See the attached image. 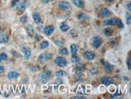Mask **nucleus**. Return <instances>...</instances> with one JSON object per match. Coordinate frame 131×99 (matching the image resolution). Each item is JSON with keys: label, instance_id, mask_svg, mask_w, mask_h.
Masks as SVG:
<instances>
[{"label": "nucleus", "instance_id": "obj_1", "mask_svg": "<svg viewBox=\"0 0 131 99\" xmlns=\"http://www.w3.org/2000/svg\"><path fill=\"white\" fill-rule=\"evenodd\" d=\"M54 62H55L56 65L59 66V67H64L67 65V61L66 60L64 57H62V56L57 57V58L55 59V61H54Z\"/></svg>", "mask_w": 131, "mask_h": 99}, {"label": "nucleus", "instance_id": "obj_2", "mask_svg": "<svg viewBox=\"0 0 131 99\" xmlns=\"http://www.w3.org/2000/svg\"><path fill=\"white\" fill-rule=\"evenodd\" d=\"M50 75H51L50 71H46V72H44V73H41L39 76V81H40L42 83H46V82H48V80H49Z\"/></svg>", "mask_w": 131, "mask_h": 99}, {"label": "nucleus", "instance_id": "obj_3", "mask_svg": "<svg viewBox=\"0 0 131 99\" xmlns=\"http://www.w3.org/2000/svg\"><path fill=\"white\" fill-rule=\"evenodd\" d=\"M51 58H52V54H48V53H45V54H41L39 56V59H38V60L40 62H46V61L50 60Z\"/></svg>", "mask_w": 131, "mask_h": 99}, {"label": "nucleus", "instance_id": "obj_4", "mask_svg": "<svg viewBox=\"0 0 131 99\" xmlns=\"http://www.w3.org/2000/svg\"><path fill=\"white\" fill-rule=\"evenodd\" d=\"M92 45L94 48H99L101 47V45H102V39L100 37H94L93 39Z\"/></svg>", "mask_w": 131, "mask_h": 99}, {"label": "nucleus", "instance_id": "obj_5", "mask_svg": "<svg viewBox=\"0 0 131 99\" xmlns=\"http://www.w3.org/2000/svg\"><path fill=\"white\" fill-rule=\"evenodd\" d=\"M83 56H84V58L87 59V60H88V61L94 60V59L95 58L94 54L93 52H91V51H86V52L84 53Z\"/></svg>", "mask_w": 131, "mask_h": 99}, {"label": "nucleus", "instance_id": "obj_6", "mask_svg": "<svg viewBox=\"0 0 131 99\" xmlns=\"http://www.w3.org/2000/svg\"><path fill=\"white\" fill-rule=\"evenodd\" d=\"M59 7L63 11H67L70 8V4H69V3L66 2V1H61V2L59 3Z\"/></svg>", "mask_w": 131, "mask_h": 99}, {"label": "nucleus", "instance_id": "obj_7", "mask_svg": "<svg viewBox=\"0 0 131 99\" xmlns=\"http://www.w3.org/2000/svg\"><path fill=\"white\" fill-rule=\"evenodd\" d=\"M102 84H104L105 86H109L113 83V79L111 77H107V76H103L102 78Z\"/></svg>", "mask_w": 131, "mask_h": 99}, {"label": "nucleus", "instance_id": "obj_8", "mask_svg": "<svg viewBox=\"0 0 131 99\" xmlns=\"http://www.w3.org/2000/svg\"><path fill=\"white\" fill-rule=\"evenodd\" d=\"M21 50H22L23 54H24V56H25V58H26V60H29L30 57H31V51H30V49H28L27 47H23Z\"/></svg>", "mask_w": 131, "mask_h": 99}, {"label": "nucleus", "instance_id": "obj_9", "mask_svg": "<svg viewBox=\"0 0 131 99\" xmlns=\"http://www.w3.org/2000/svg\"><path fill=\"white\" fill-rule=\"evenodd\" d=\"M9 40V37L6 33H0V43L1 44H5L8 42Z\"/></svg>", "mask_w": 131, "mask_h": 99}, {"label": "nucleus", "instance_id": "obj_10", "mask_svg": "<svg viewBox=\"0 0 131 99\" xmlns=\"http://www.w3.org/2000/svg\"><path fill=\"white\" fill-rule=\"evenodd\" d=\"M53 31H54V26H46V27H45L44 33L47 36H49V35H51L52 33H53Z\"/></svg>", "mask_w": 131, "mask_h": 99}, {"label": "nucleus", "instance_id": "obj_11", "mask_svg": "<svg viewBox=\"0 0 131 99\" xmlns=\"http://www.w3.org/2000/svg\"><path fill=\"white\" fill-rule=\"evenodd\" d=\"M7 77L10 80H14V79H17L19 77V73L16 71H10L7 74Z\"/></svg>", "mask_w": 131, "mask_h": 99}, {"label": "nucleus", "instance_id": "obj_12", "mask_svg": "<svg viewBox=\"0 0 131 99\" xmlns=\"http://www.w3.org/2000/svg\"><path fill=\"white\" fill-rule=\"evenodd\" d=\"M26 33H27V34L30 36V37H32V36H33V34H34L33 26H31V25L27 26V27H26Z\"/></svg>", "mask_w": 131, "mask_h": 99}, {"label": "nucleus", "instance_id": "obj_13", "mask_svg": "<svg viewBox=\"0 0 131 99\" xmlns=\"http://www.w3.org/2000/svg\"><path fill=\"white\" fill-rule=\"evenodd\" d=\"M110 15V11L107 9V8H102L101 10V16L102 18H106V17H108Z\"/></svg>", "mask_w": 131, "mask_h": 99}, {"label": "nucleus", "instance_id": "obj_14", "mask_svg": "<svg viewBox=\"0 0 131 99\" xmlns=\"http://www.w3.org/2000/svg\"><path fill=\"white\" fill-rule=\"evenodd\" d=\"M32 18H33V20L36 24H40L41 19H40V16L38 12H34L32 13Z\"/></svg>", "mask_w": 131, "mask_h": 99}, {"label": "nucleus", "instance_id": "obj_15", "mask_svg": "<svg viewBox=\"0 0 131 99\" xmlns=\"http://www.w3.org/2000/svg\"><path fill=\"white\" fill-rule=\"evenodd\" d=\"M115 24H116V19H107L104 22V25H106V26H115Z\"/></svg>", "mask_w": 131, "mask_h": 99}, {"label": "nucleus", "instance_id": "obj_16", "mask_svg": "<svg viewBox=\"0 0 131 99\" xmlns=\"http://www.w3.org/2000/svg\"><path fill=\"white\" fill-rule=\"evenodd\" d=\"M74 5H76L77 7L82 8L84 6V2L82 0H72Z\"/></svg>", "mask_w": 131, "mask_h": 99}, {"label": "nucleus", "instance_id": "obj_17", "mask_svg": "<svg viewBox=\"0 0 131 99\" xmlns=\"http://www.w3.org/2000/svg\"><path fill=\"white\" fill-rule=\"evenodd\" d=\"M15 6L17 7V10H19V11H24V10H26V4H25V3H19V2Z\"/></svg>", "mask_w": 131, "mask_h": 99}, {"label": "nucleus", "instance_id": "obj_18", "mask_svg": "<svg viewBox=\"0 0 131 99\" xmlns=\"http://www.w3.org/2000/svg\"><path fill=\"white\" fill-rule=\"evenodd\" d=\"M70 49H71V53H72L73 55L77 54V51H78V46L76 44H72L70 46Z\"/></svg>", "mask_w": 131, "mask_h": 99}, {"label": "nucleus", "instance_id": "obj_19", "mask_svg": "<svg viewBox=\"0 0 131 99\" xmlns=\"http://www.w3.org/2000/svg\"><path fill=\"white\" fill-rule=\"evenodd\" d=\"M59 28H60V30L62 32H67L69 30V26L67 24H65V23H62V24L59 25Z\"/></svg>", "mask_w": 131, "mask_h": 99}, {"label": "nucleus", "instance_id": "obj_20", "mask_svg": "<svg viewBox=\"0 0 131 99\" xmlns=\"http://www.w3.org/2000/svg\"><path fill=\"white\" fill-rule=\"evenodd\" d=\"M39 47H40L41 49H46V47H49V42H48L47 40H43L40 43V46H39Z\"/></svg>", "mask_w": 131, "mask_h": 99}, {"label": "nucleus", "instance_id": "obj_21", "mask_svg": "<svg viewBox=\"0 0 131 99\" xmlns=\"http://www.w3.org/2000/svg\"><path fill=\"white\" fill-rule=\"evenodd\" d=\"M104 65H105V70H106V72H111L113 70V66L111 65V64H109V63H104Z\"/></svg>", "mask_w": 131, "mask_h": 99}, {"label": "nucleus", "instance_id": "obj_22", "mask_svg": "<svg viewBox=\"0 0 131 99\" xmlns=\"http://www.w3.org/2000/svg\"><path fill=\"white\" fill-rule=\"evenodd\" d=\"M71 62H72V63L74 64H77L79 63V58H78V56L76 55V54H74V55L72 56V59H71Z\"/></svg>", "mask_w": 131, "mask_h": 99}, {"label": "nucleus", "instance_id": "obj_23", "mask_svg": "<svg viewBox=\"0 0 131 99\" xmlns=\"http://www.w3.org/2000/svg\"><path fill=\"white\" fill-rule=\"evenodd\" d=\"M59 54L60 55H63V56H65V55H67L68 54V51H67V48H61L60 50L59 51Z\"/></svg>", "mask_w": 131, "mask_h": 99}, {"label": "nucleus", "instance_id": "obj_24", "mask_svg": "<svg viewBox=\"0 0 131 99\" xmlns=\"http://www.w3.org/2000/svg\"><path fill=\"white\" fill-rule=\"evenodd\" d=\"M56 75H57L58 77H65L67 75V73L62 71V70H59V71L56 72Z\"/></svg>", "mask_w": 131, "mask_h": 99}, {"label": "nucleus", "instance_id": "obj_25", "mask_svg": "<svg viewBox=\"0 0 131 99\" xmlns=\"http://www.w3.org/2000/svg\"><path fill=\"white\" fill-rule=\"evenodd\" d=\"M78 19H79L80 21H84V20H86V19H87V16H86L85 14H83V13H81V14H79V15Z\"/></svg>", "mask_w": 131, "mask_h": 99}, {"label": "nucleus", "instance_id": "obj_26", "mask_svg": "<svg viewBox=\"0 0 131 99\" xmlns=\"http://www.w3.org/2000/svg\"><path fill=\"white\" fill-rule=\"evenodd\" d=\"M115 26H117L119 28H123V24H122V22L120 19H116V24H115Z\"/></svg>", "mask_w": 131, "mask_h": 99}, {"label": "nucleus", "instance_id": "obj_27", "mask_svg": "<svg viewBox=\"0 0 131 99\" xmlns=\"http://www.w3.org/2000/svg\"><path fill=\"white\" fill-rule=\"evenodd\" d=\"M126 21H127L128 25H129L130 24V22H131V16H130V14H129V13L126 15Z\"/></svg>", "mask_w": 131, "mask_h": 99}, {"label": "nucleus", "instance_id": "obj_28", "mask_svg": "<svg viewBox=\"0 0 131 99\" xmlns=\"http://www.w3.org/2000/svg\"><path fill=\"white\" fill-rule=\"evenodd\" d=\"M20 21H21V23H26V21H27V17H26V16H22V17L20 18Z\"/></svg>", "mask_w": 131, "mask_h": 99}, {"label": "nucleus", "instance_id": "obj_29", "mask_svg": "<svg viewBox=\"0 0 131 99\" xmlns=\"http://www.w3.org/2000/svg\"><path fill=\"white\" fill-rule=\"evenodd\" d=\"M130 63H131V58H128V62H127V64H128V68L129 69H130L131 68V65H130Z\"/></svg>", "mask_w": 131, "mask_h": 99}, {"label": "nucleus", "instance_id": "obj_30", "mask_svg": "<svg viewBox=\"0 0 131 99\" xmlns=\"http://www.w3.org/2000/svg\"><path fill=\"white\" fill-rule=\"evenodd\" d=\"M19 2V0H12V2H11V6L14 7V6L16 5Z\"/></svg>", "mask_w": 131, "mask_h": 99}, {"label": "nucleus", "instance_id": "obj_31", "mask_svg": "<svg viewBox=\"0 0 131 99\" xmlns=\"http://www.w3.org/2000/svg\"><path fill=\"white\" fill-rule=\"evenodd\" d=\"M1 57H2V60H7L8 59L7 55H6V54H4V53L1 54Z\"/></svg>", "mask_w": 131, "mask_h": 99}, {"label": "nucleus", "instance_id": "obj_32", "mask_svg": "<svg viewBox=\"0 0 131 99\" xmlns=\"http://www.w3.org/2000/svg\"><path fill=\"white\" fill-rule=\"evenodd\" d=\"M91 74H93V75H94V74H96L97 73V70H96V69H94V68H92L91 69Z\"/></svg>", "mask_w": 131, "mask_h": 99}, {"label": "nucleus", "instance_id": "obj_33", "mask_svg": "<svg viewBox=\"0 0 131 99\" xmlns=\"http://www.w3.org/2000/svg\"><path fill=\"white\" fill-rule=\"evenodd\" d=\"M73 98H74V99H85L86 97L81 96V97H73Z\"/></svg>", "mask_w": 131, "mask_h": 99}, {"label": "nucleus", "instance_id": "obj_34", "mask_svg": "<svg viewBox=\"0 0 131 99\" xmlns=\"http://www.w3.org/2000/svg\"><path fill=\"white\" fill-rule=\"evenodd\" d=\"M4 67L3 66H0V74H2L4 72Z\"/></svg>", "mask_w": 131, "mask_h": 99}, {"label": "nucleus", "instance_id": "obj_35", "mask_svg": "<svg viewBox=\"0 0 131 99\" xmlns=\"http://www.w3.org/2000/svg\"><path fill=\"white\" fill-rule=\"evenodd\" d=\"M127 8H128V10H131V4L130 3H129V4H127Z\"/></svg>", "mask_w": 131, "mask_h": 99}, {"label": "nucleus", "instance_id": "obj_36", "mask_svg": "<svg viewBox=\"0 0 131 99\" xmlns=\"http://www.w3.org/2000/svg\"><path fill=\"white\" fill-rule=\"evenodd\" d=\"M56 44H57V45H62V41H59V40H57L56 41Z\"/></svg>", "mask_w": 131, "mask_h": 99}, {"label": "nucleus", "instance_id": "obj_37", "mask_svg": "<svg viewBox=\"0 0 131 99\" xmlns=\"http://www.w3.org/2000/svg\"><path fill=\"white\" fill-rule=\"evenodd\" d=\"M42 1H43V3L46 4V3H49V1H50V0H42Z\"/></svg>", "mask_w": 131, "mask_h": 99}, {"label": "nucleus", "instance_id": "obj_38", "mask_svg": "<svg viewBox=\"0 0 131 99\" xmlns=\"http://www.w3.org/2000/svg\"><path fill=\"white\" fill-rule=\"evenodd\" d=\"M105 1H107V2H112L113 0H105Z\"/></svg>", "mask_w": 131, "mask_h": 99}, {"label": "nucleus", "instance_id": "obj_39", "mask_svg": "<svg viewBox=\"0 0 131 99\" xmlns=\"http://www.w3.org/2000/svg\"><path fill=\"white\" fill-rule=\"evenodd\" d=\"M1 61H2V57H1V54H0V62H1Z\"/></svg>", "mask_w": 131, "mask_h": 99}, {"label": "nucleus", "instance_id": "obj_40", "mask_svg": "<svg viewBox=\"0 0 131 99\" xmlns=\"http://www.w3.org/2000/svg\"><path fill=\"white\" fill-rule=\"evenodd\" d=\"M2 33V31H1V29H0V33Z\"/></svg>", "mask_w": 131, "mask_h": 99}]
</instances>
